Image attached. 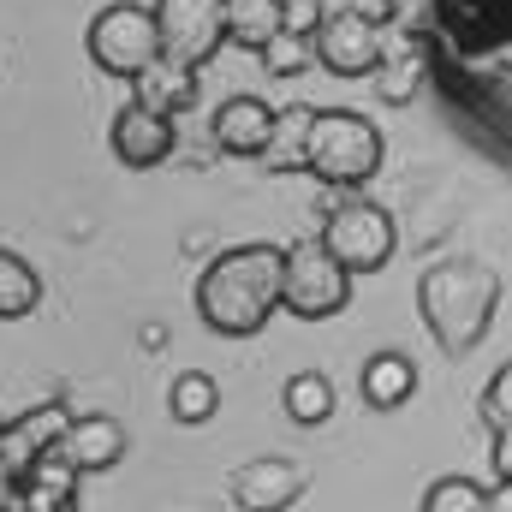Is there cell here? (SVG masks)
<instances>
[{
	"label": "cell",
	"instance_id": "26",
	"mask_svg": "<svg viewBox=\"0 0 512 512\" xmlns=\"http://www.w3.org/2000/svg\"><path fill=\"white\" fill-rule=\"evenodd\" d=\"M12 501H18V477L0 465V512H12Z\"/></svg>",
	"mask_w": 512,
	"mask_h": 512
},
{
	"label": "cell",
	"instance_id": "25",
	"mask_svg": "<svg viewBox=\"0 0 512 512\" xmlns=\"http://www.w3.org/2000/svg\"><path fill=\"white\" fill-rule=\"evenodd\" d=\"M316 24H322V0H280V30L310 36Z\"/></svg>",
	"mask_w": 512,
	"mask_h": 512
},
{
	"label": "cell",
	"instance_id": "13",
	"mask_svg": "<svg viewBox=\"0 0 512 512\" xmlns=\"http://www.w3.org/2000/svg\"><path fill=\"white\" fill-rule=\"evenodd\" d=\"M131 102L137 108H149V114H185L191 102H197V66H179V60H167V54H155L137 78H131Z\"/></svg>",
	"mask_w": 512,
	"mask_h": 512
},
{
	"label": "cell",
	"instance_id": "4",
	"mask_svg": "<svg viewBox=\"0 0 512 512\" xmlns=\"http://www.w3.org/2000/svg\"><path fill=\"white\" fill-rule=\"evenodd\" d=\"M352 304V274L334 262V251L316 245H292L280 256V310L304 316V322H328Z\"/></svg>",
	"mask_w": 512,
	"mask_h": 512
},
{
	"label": "cell",
	"instance_id": "8",
	"mask_svg": "<svg viewBox=\"0 0 512 512\" xmlns=\"http://www.w3.org/2000/svg\"><path fill=\"white\" fill-rule=\"evenodd\" d=\"M310 48L316 60L334 72V78H364L382 66V24L370 12H352V6H334L322 12V24L310 30Z\"/></svg>",
	"mask_w": 512,
	"mask_h": 512
},
{
	"label": "cell",
	"instance_id": "2",
	"mask_svg": "<svg viewBox=\"0 0 512 512\" xmlns=\"http://www.w3.org/2000/svg\"><path fill=\"white\" fill-rule=\"evenodd\" d=\"M495 304H501V274L483 268V262H471V256H453V262L429 268L423 286H417V310H423L429 334H435L453 358L471 352V346L489 334Z\"/></svg>",
	"mask_w": 512,
	"mask_h": 512
},
{
	"label": "cell",
	"instance_id": "19",
	"mask_svg": "<svg viewBox=\"0 0 512 512\" xmlns=\"http://www.w3.org/2000/svg\"><path fill=\"white\" fill-rule=\"evenodd\" d=\"M42 304V274L24 262V256L0 251V322H18Z\"/></svg>",
	"mask_w": 512,
	"mask_h": 512
},
{
	"label": "cell",
	"instance_id": "15",
	"mask_svg": "<svg viewBox=\"0 0 512 512\" xmlns=\"http://www.w3.org/2000/svg\"><path fill=\"white\" fill-rule=\"evenodd\" d=\"M310 114L316 108H280L268 120V143H262V167L268 173H304V137H310Z\"/></svg>",
	"mask_w": 512,
	"mask_h": 512
},
{
	"label": "cell",
	"instance_id": "7",
	"mask_svg": "<svg viewBox=\"0 0 512 512\" xmlns=\"http://www.w3.org/2000/svg\"><path fill=\"white\" fill-rule=\"evenodd\" d=\"M155 42L179 66H203L227 42V0H155Z\"/></svg>",
	"mask_w": 512,
	"mask_h": 512
},
{
	"label": "cell",
	"instance_id": "16",
	"mask_svg": "<svg viewBox=\"0 0 512 512\" xmlns=\"http://www.w3.org/2000/svg\"><path fill=\"white\" fill-rule=\"evenodd\" d=\"M78 465L60 453V447H48L42 459H30L24 471H18V495H30V501H78Z\"/></svg>",
	"mask_w": 512,
	"mask_h": 512
},
{
	"label": "cell",
	"instance_id": "23",
	"mask_svg": "<svg viewBox=\"0 0 512 512\" xmlns=\"http://www.w3.org/2000/svg\"><path fill=\"white\" fill-rule=\"evenodd\" d=\"M256 54H262V66H268V78H292V72H304V66L316 60L310 36H292V30H274Z\"/></svg>",
	"mask_w": 512,
	"mask_h": 512
},
{
	"label": "cell",
	"instance_id": "9",
	"mask_svg": "<svg viewBox=\"0 0 512 512\" xmlns=\"http://www.w3.org/2000/svg\"><path fill=\"white\" fill-rule=\"evenodd\" d=\"M310 489V471L298 459H245L233 477H227V501L239 512H286L292 501H304Z\"/></svg>",
	"mask_w": 512,
	"mask_h": 512
},
{
	"label": "cell",
	"instance_id": "28",
	"mask_svg": "<svg viewBox=\"0 0 512 512\" xmlns=\"http://www.w3.org/2000/svg\"><path fill=\"white\" fill-rule=\"evenodd\" d=\"M495 465H501V477H507V483H512V435H507V441H501V453H495Z\"/></svg>",
	"mask_w": 512,
	"mask_h": 512
},
{
	"label": "cell",
	"instance_id": "11",
	"mask_svg": "<svg viewBox=\"0 0 512 512\" xmlns=\"http://www.w3.org/2000/svg\"><path fill=\"white\" fill-rule=\"evenodd\" d=\"M108 143L126 167H161L173 155V120L167 114H149V108H120L114 126H108Z\"/></svg>",
	"mask_w": 512,
	"mask_h": 512
},
{
	"label": "cell",
	"instance_id": "24",
	"mask_svg": "<svg viewBox=\"0 0 512 512\" xmlns=\"http://www.w3.org/2000/svg\"><path fill=\"white\" fill-rule=\"evenodd\" d=\"M483 411H489L495 429H512V364L495 370V382H489V393H483Z\"/></svg>",
	"mask_w": 512,
	"mask_h": 512
},
{
	"label": "cell",
	"instance_id": "21",
	"mask_svg": "<svg viewBox=\"0 0 512 512\" xmlns=\"http://www.w3.org/2000/svg\"><path fill=\"white\" fill-rule=\"evenodd\" d=\"M167 411L179 417V423H209L215 411H221V387L209 370H185L179 382L167 387Z\"/></svg>",
	"mask_w": 512,
	"mask_h": 512
},
{
	"label": "cell",
	"instance_id": "6",
	"mask_svg": "<svg viewBox=\"0 0 512 512\" xmlns=\"http://www.w3.org/2000/svg\"><path fill=\"white\" fill-rule=\"evenodd\" d=\"M84 48H90V60H96L102 72L137 78V72L161 54V42H155V12L137 6V0L102 6V12L90 18V30H84Z\"/></svg>",
	"mask_w": 512,
	"mask_h": 512
},
{
	"label": "cell",
	"instance_id": "18",
	"mask_svg": "<svg viewBox=\"0 0 512 512\" xmlns=\"http://www.w3.org/2000/svg\"><path fill=\"white\" fill-rule=\"evenodd\" d=\"M280 405H286V417H292V423L316 429V423H328V417H334V382H328L322 370H298V376H286Z\"/></svg>",
	"mask_w": 512,
	"mask_h": 512
},
{
	"label": "cell",
	"instance_id": "3",
	"mask_svg": "<svg viewBox=\"0 0 512 512\" xmlns=\"http://www.w3.org/2000/svg\"><path fill=\"white\" fill-rule=\"evenodd\" d=\"M304 173H316L334 191H358L364 179L382 173V131L364 114H310V137H304Z\"/></svg>",
	"mask_w": 512,
	"mask_h": 512
},
{
	"label": "cell",
	"instance_id": "22",
	"mask_svg": "<svg viewBox=\"0 0 512 512\" xmlns=\"http://www.w3.org/2000/svg\"><path fill=\"white\" fill-rule=\"evenodd\" d=\"M423 512H489V489L471 477H441V483H429Z\"/></svg>",
	"mask_w": 512,
	"mask_h": 512
},
{
	"label": "cell",
	"instance_id": "14",
	"mask_svg": "<svg viewBox=\"0 0 512 512\" xmlns=\"http://www.w3.org/2000/svg\"><path fill=\"white\" fill-rule=\"evenodd\" d=\"M268 120H274V108H268L262 96H233V102H221V114H215V149H227V155H262Z\"/></svg>",
	"mask_w": 512,
	"mask_h": 512
},
{
	"label": "cell",
	"instance_id": "17",
	"mask_svg": "<svg viewBox=\"0 0 512 512\" xmlns=\"http://www.w3.org/2000/svg\"><path fill=\"white\" fill-rule=\"evenodd\" d=\"M411 393H417V364H411L405 352H376V358L364 364V399H370L376 411L405 405Z\"/></svg>",
	"mask_w": 512,
	"mask_h": 512
},
{
	"label": "cell",
	"instance_id": "1",
	"mask_svg": "<svg viewBox=\"0 0 512 512\" xmlns=\"http://www.w3.org/2000/svg\"><path fill=\"white\" fill-rule=\"evenodd\" d=\"M280 245H233L197 274V316L227 334V340H251L268 328V316L280 310Z\"/></svg>",
	"mask_w": 512,
	"mask_h": 512
},
{
	"label": "cell",
	"instance_id": "10",
	"mask_svg": "<svg viewBox=\"0 0 512 512\" xmlns=\"http://www.w3.org/2000/svg\"><path fill=\"white\" fill-rule=\"evenodd\" d=\"M66 423H72V411H66V399H60V393H54L48 405H36V411H24V417L0 423V465L18 477L30 459H42L48 447H60Z\"/></svg>",
	"mask_w": 512,
	"mask_h": 512
},
{
	"label": "cell",
	"instance_id": "27",
	"mask_svg": "<svg viewBox=\"0 0 512 512\" xmlns=\"http://www.w3.org/2000/svg\"><path fill=\"white\" fill-rule=\"evenodd\" d=\"M489 512H512V483H507V477L489 489Z\"/></svg>",
	"mask_w": 512,
	"mask_h": 512
},
{
	"label": "cell",
	"instance_id": "5",
	"mask_svg": "<svg viewBox=\"0 0 512 512\" xmlns=\"http://www.w3.org/2000/svg\"><path fill=\"white\" fill-rule=\"evenodd\" d=\"M322 245L334 251V262L346 274H376L393 262L399 251V227L382 203H364V197H346V203H328V221H322Z\"/></svg>",
	"mask_w": 512,
	"mask_h": 512
},
{
	"label": "cell",
	"instance_id": "12",
	"mask_svg": "<svg viewBox=\"0 0 512 512\" xmlns=\"http://www.w3.org/2000/svg\"><path fill=\"white\" fill-rule=\"evenodd\" d=\"M60 453H66L78 471H114V465L126 459V423H120V417H102V411L72 417L66 435H60Z\"/></svg>",
	"mask_w": 512,
	"mask_h": 512
},
{
	"label": "cell",
	"instance_id": "20",
	"mask_svg": "<svg viewBox=\"0 0 512 512\" xmlns=\"http://www.w3.org/2000/svg\"><path fill=\"white\" fill-rule=\"evenodd\" d=\"M227 42H239V48H262L274 30H280V0H227Z\"/></svg>",
	"mask_w": 512,
	"mask_h": 512
}]
</instances>
